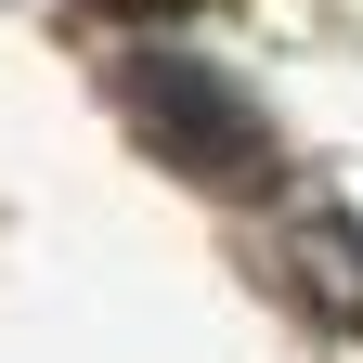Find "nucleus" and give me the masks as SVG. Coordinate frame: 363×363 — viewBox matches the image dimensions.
Masks as SVG:
<instances>
[{
  "label": "nucleus",
  "mask_w": 363,
  "mask_h": 363,
  "mask_svg": "<svg viewBox=\"0 0 363 363\" xmlns=\"http://www.w3.org/2000/svg\"><path fill=\"white\" fill-rule=\"evenodd\" d=\"M130 104H143V130H156L169 156H195V169H259V117H247L234 78H208V65H130Z\"/></svg>",
  "instance_id": "f257e3e1"
},
{
  "label": "nucleus",
  "mask_w": 363,
  "mask_h": 363,
  "mask_svg": "<svg viewBox=\"0 0 363 363\" xmlns=\"http://www.w3.org/2000/svg\"><path fill=\"white\" fill-rule=\"evenodd\" d=\"M104 13H195V0H104Z\"/></svg>",
  "instance_id": "f03ea898"
}]
</instances>
